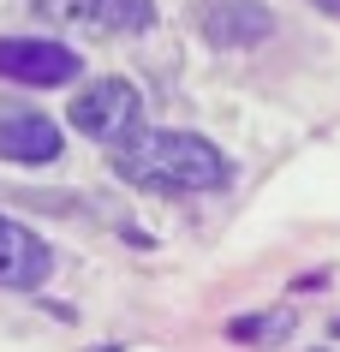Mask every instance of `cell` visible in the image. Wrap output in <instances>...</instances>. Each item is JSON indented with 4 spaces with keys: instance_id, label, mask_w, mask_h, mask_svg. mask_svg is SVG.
<instances>
[{
    "instance_id": "4",
    "label": "cell",
    "mask_w": 340,
    "mask_h": 352,
    "mask_svg": "<svg viewBox=\"0 0 340 352\" xmlns=\"http://www.w3.org/2000/svg\"><path fill=\"white\" fill-rule=\"evenodd\" d=\"M191 24L215 48H257L275 36L269 0H191Z\"/></svg>"
},
{
    "instance_id": "5",
    "label": "cell",
    "mask_w": 340,
    "mask_h": 352,
    "mask_svg": "<svg viewBox=\"0 0 340 352\" xmlns=\"http://www.w3.org/2000/svg\"><path fill=\"white\" fill-rule=\"evenodd\" d=\"M60 126L48 120L42 108H24V102H0V162L12 167H48L60 162Z\"/></svg>"
},
{
    "instance_id": "8",
    "label": "cell",
    "mask_w": 340,
    "mask_h": 352,
    "mask_svg": "<svg viewBox=\"0 0 340 352\" xmlns=\"http://www.w3.org/2000/svg\"><path fill=\"white\" fill-rule=\"evenodd\" d=\"M293 329V316H239V322H227V334L233 340H251V346H269V340H281V334Z\"/></svg>"
},
{
    "instance_id": "9",
    "label": "cell",
    "mask_w": 340,
    "mask_h": 352,
    "mask_svg": "<svg viewBox=\"0 0 340 352\" xmlns=\"http://www.w3.org/2000/svg\"><path fill=\"white\" fill-rule=\"evenodd\" d=\"M317 6H322V12H335V19H340V0H317Z\"/></svg>"
},
{
    "instance_id": "7",
    "label": "cell",
    "mask_w": 340,
    "mask_h": 352,
    "mask_svg": "<svg viewBox=\"0 0 340 352\" xmlns=\"http://www.w3.org/2000/svg\"><path fill=\"white\" fill-rule=\"evenodd\" d=\"M48 275H54V251H48V239L30 233L24 221H12V215H0V287L36 293Z\"/></svg>"
},
{
    "instance_id": "3",
    "label": "cell",
    "mask_w": 340,
    "mask_h": 352,
    "mask_svg": "<svg viewBox=\"0 0 340 352\" xmlns=\"http://www.w3.org/2000/svg\"><path fill=\"white\" fill-rule=\"evenodd\" d=\"M30 12L90 36H144L155 24V0H30Z\"/></svg>"
},
{
    "instance_id": "2",
    "label": "cell",
    "mask_w": 340,
    "mask_h": 352,
    "mask_svg": "<svg viewBox=\"0 0 340 352\" xmlns=\"http://www.w3.org/2000/svg\"><path fill=\"white\" fill-rule=\"evenodd\" d=\"M72 126L95 144H126L137 126H144V96L126 84V78H90L84 90L72 96Z\"/></svg>"
},
{
    "instance_id": "6",
    "label": "cell",
    "mask_w": 340,
    "mask_h": 352,
    "mask_svg": "<svg viewBox=\"0 0 340 352\" xmlns=\"http://www.w3.org/2000/svg\"><path fill=\"white\" fill-rule=\"evenodd\" d=\"M84 60L66 48V42H30V36H6L0 42V78L12 84H30V90H60L72 84Z\"/></svg>"
},
{
    "instance_id": "1",
    "label": "cell",
    "mask_w": 340,
    "mask_h": 352,
    "mask_svg": "<svg viewBox=\"0 0 340 352\" xmlns=\"http://www.w3.org/2000/svg\"><path fill=\"white\" fill-rule=\"evenodd\" d=\"M113 173L137 191L197 197V191H221L233 179V162L197 131H132L126 144H113Z\"/></svg>"
}]
</instances>
